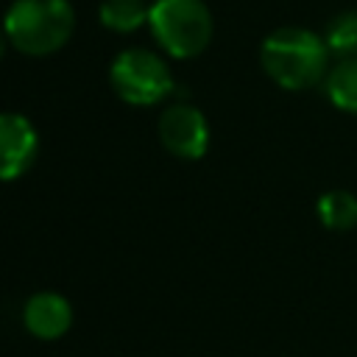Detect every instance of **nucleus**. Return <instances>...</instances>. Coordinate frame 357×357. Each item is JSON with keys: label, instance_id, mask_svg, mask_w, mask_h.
I'll return each mask as SVG.
<instances>
[{"label": "nucleus", "instance_id": "obj_11", "mask_svg": "<svg viewBox=\"0 0 357 357\" xmlns=\"http://www.w3.org/2000/svg\"><path fill=\"white\" fill-rule=\"evenodd\" d=\"M324 42L332 56L337 59H351L357 56V8L340 11L326 22Z\"/></svg>", "mask_w": 357, "mask_h": 357}, {"label": "nucleus", "instance_id": "obj_4", "mask_svg": "<svg viewBox=\"0 0 357 357\" xmlns=\"http://www.w3.org/2000/svg\"><path fill=\"white\" fill-rule=\"evenodd\" d=\"M109 81L114 95L131 106H153L176 86L167 61L145 47L123 50L109 67Z\"/></svg>", "mask_w": 357, "mask_h": 357}, {"label": "nucleus", "instance_id": "obj_1", "mask_svg": "<svg viewBox=\"0 0 357 357\" xmlns=\"http://www.w3.org/2000/svg\"><path fill=\"white\" fill-rule=\"evenodd\" d=\"M329 56L332 53L324 36L298 25L276 28L262 39L259 47V64L265 75L276 86L290 92H301L321 84L329 73Z\"/></svg>", "mask_w": 357, "mask_h": 357}, {"label": "nucleus", "instance_id": "obj_9", "mask_svg": "<svg viewBox=\"0 0 357 357\" xmlns=\"http://www.w3.org/2000/svg\"><path fill=\"white\" fill-rule=\"evenodd\" d=\"M315 215L329 231H351L357 226V195L349 190H329L318 198Z\"/></svg>", "mask_w": 357, "mask_h": 357}, {"label": "nucleus", "instance_id": "obj_2", "mask_svg": "<svg viewBox=\"0 0 357 357\" xmlns=\"http://www.w3.org/2000/svg\"><path fill=\"white\" fill-rule=\"evenodd\" d=\"M75 28L70 0H14L3 17L8 45L25 56H50L61 50Z\"/></svg>", "mask_w": 357, "mask_h": 357}, {"label": "nucleus", "instance_id": "obj_12", "mask_svg": "<svg viewBox=\"0 0 357 357\" xmlns=\"http://www.w3.org/2000/svg\"><path fill=\"white\" fill-rule=\"evenodd\" d=\"M6 45H8V36H6V31L0 28V59H3V53H6Z\"/></svg>", "mask_w": 357, "mask_h": 357}, {"label": "nucleus", "instance_id": "obj_7", "mask_svg": "<svg viewBox=\"0 0 357 357\" xmlns=\"http://www.w3.org/2000/svg\"><path fill=\"white\" fill-rule=\"evenodd\" d=\"M22 324L39 340H59L73 326V304L53 290H39L25 301Z\"/></svg>", "mask_w": 357, "mask_h": 357}, {"label": "nucleus", "instance_id": "obj_8", "mask_svg": "<svg viewBox=\"0 0 357 357\" xmlns=\"http://www.w3.org/2000/svg\"><path fill=\"white\" fill-rule=\"evenodd\" d=\"M324 89L332 106H337L340 112L357 114V56L337 59L324 78Z\"/></svg>", "mask_w": 357, "mask_h": 357}, {"label": "nucleus", "instance_id": "obj_5", "mask_svg": "<svg viewBox=\"0 0 357 357\" xmlns=\"http://www.w3.org/2000/svg\"><path fill=\"white\" fill-rule=\"evenodd\" d=\"M156 134L162 148L184 162H195L206 153L209 148V123L204 117L201 109H195L192 103H170L156 123Z\"/></svg>", "mask_w": 357, "mask_h": 357}, {"label": "nucleus", "instance_id": "obj_6", "mask_svg": "<svg viewBox=\"0 0 357 357\" xmlns=\"http://www.w3.org/2000/svg\"><path fill=\"white\" fill-rule=\"evenodd\" d=\"M39 153L33 123L17 112H0V181H14L31 170Z\"/></svg>", "mask_w": 357, "mask_h": 357}, {"label": "nucleus", "instance_id": "obj_3", "mask_svg": "<svg viewBox=\"0 0 357 357\" xmlns=\"http://www.w3.org/2000/svg\"><path fill=\"white\" fill-rule=\"evenodd\" d=\"M148 28L167 56L192 59L212 42L215 22L204 0H153Z\"/></svg>", "mask_w": 357, "mask_h": 357}, {"label": "nucleus", "instance_id": "obj_10", "mask_svg": "<svg viewBox=\"0 0 357 357\" xmlns=\"http://www.w3.org/2000/svg\"><path fill=\"white\" fill-rule=\"evenodd\" d=\"M148 14H151V3L145 0H100L98 8L100 25L117 33H131L142 28L148 22Z\"/></svg>", "mask_w": 357, "mask_h": 357}]
</instances>
